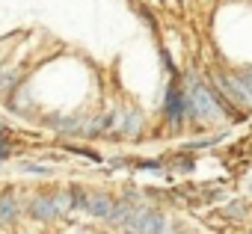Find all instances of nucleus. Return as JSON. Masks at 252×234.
<instances>
[{
    "label": "nucleus",
    "mask_w": 252,
    "mask_h": 234,
    "mask_svg": "<svg viewBox=\"0 0 252 234\" xmlns=\"http://www.w3.org/2000/svg\"><path fill=\"white\" fill-rule=\"evenodd\" d=\"M220 110H222L220 95H214L205 83H193V89L187 95V113L193 116V119L211 122V119H217V116H220Z\"/></svg>",
    "instance_id": "nucleus-1"
},
{
    "label": "nucleus",
    "mask_w": 252,
    "mask_h": 234,
    "mask_svg": "<svg viewBox=\"0 0 252 234\" xmlns=\"http://www.w3.org/2000/svg\"><path fill=\"white\" fill-rule=\"evenodd\" d=\"M163 228H166L163 213L146 210V207H134V213L125 219V231L128 234H163Z\"/></svg>",
    "instance_id": "nucleus-2"
},
{
    "label": "nucleus",
    "mask_w": 252,
    "mask_h": 234,
    "mask_svg": "<svg viewBox=\"0 0 252 234\" xmlns=\"http://www.w3.org/2000/svg\"><path fill=\"white\" fill-rule=\"evenodd\" d=\"M184 113H187V95L178 89V83H172L169 86V95H166V116H169L172 125H181Z\"/></svg>",
    "instance_id": "nucleus-3"
},
{
    "label": "nucleus",
    "mask_w": 252,
    "mask_h": 234,
    "mask_svg": "<svg viewBox=\"0 0 252 234\" xmlns=\"http://www.w3.org/2000/svg\"><path fill=\"white\" fill-rule=\"evenodd\" d=\"M113 207H116V199H113L110 193H92V196H89V205H86V210H89L92 216H101V219H110Z\"/></svg>",
    "instance_id": "nucleus-4"
},
{
    "label": "nucleus",
    "mask_w": 252,
    "mask_h": 234,
    "mask_svg": "<svg viewBox=\"0 0 252 234\" xmlns=\"http://www.w3.org/2000/svg\"><path fill=\"white\" fill-rule=\"evenodd\" d=\"M30 213H33L36 219H54V216H57L54 199H51V196H36V199L30 202Z\"/></svg>",
    "instance_id": "nucleus-5"
},
{
    "label": "nucleus",
    "mask_w": 252,
    "mask_h": 234,
    "mask_svg": "<svg viewBox=\"0 0 252 234\" xmlns=\"http://www.w3.org/2000/svg\"><path fill=\"white\" fill-rule=\"evenodd\" d=\"M18 216V199L12 193H3L0 196V222H12Z\"/></svg>",
    "instance_id": "nucleus-6"
},
{
    "label": "nucleus",
    "mask_w": 252,
    "mask_h": 234,
    "mask_svg": "<svg viewBox=\"0 0 252 234\" xmlns=\"http://www.w3.org/2000/svg\"><path fill=\"white\" fill-rule=\"evenodd\" d=\"M51 199H54V207H57V216H60V213H68V210L74 207V196H71V193H65V190H60V193H54Z\"/></svg>",
    "instance_id": "nucleus-7"
},
{
    "label": "nucleus",
    "mask_w": 252,
    "mask_h": 234,
    "mask_svg": "<svg viewBox=\"0 0 252 234\" xmlns=\"http://www.w3.org/2000/svg\"><path fill=\"white\" fill-rule=\"evenodd\" d=\"M140 128H143V116L140 113H128V116H125V125H122V134L125 137L140 134Z\"/></svg>",
    "instance_id": "nucleus-8"
},
{
    "label": "nucleus",
    "mask_w": 252,
    "mask_h": 234,
    "mask_svg": "<svg viewBox=\"0 0 252 234\" xmlns=\"http://www.w3.org/2000/svg\"><path fill=\"white\" fill-rule=\"evenodd\" d=\"M243 213H246V202H231V205H225V216L243 219Z\"/></svg>",
    "instance_id": "nucleus-9"
},
{
    "label": "nucleus",
    "mask_w": 252,
    "mask_h": 234,
    "mask_svg": "<svg viewBox=\"0 0 252 234\" xmlns=\"http://www.w3.org/2000/svg\"><path fill=\"white\" fill-rule=\"evenodd\" d=\"M172 166H175V169H181V172H190V169H193V160H190V157H175V160H172Z\"/></svg>",
    "instance_id": "nucleus-10"
},
{
    "label": "nucleus",
    "mask_w": 252,
    "mask_h": 234,
    "mask_svg": "<svg viewBox=\"0 0 252 234\" xmlns=\"http://www.w3.org/2000/svg\"><path fill=\"white\" fill-rule=\"evenodd\" d=\"M240 83H243V89H246V95H249V104H252V71L240 74Z\"/></svg>",
    "instance_id": "nucleus-11"
},
{
    "label": "nucleus",
    "mask_w": 252,
    "mask_h": 234,
    "mask_svg": "<svg viewBox=\"0 0 252 234\" xmlns=\"http://www.w3.org/2000/svg\"><path fill=\"white\" fill-rule=\"evenodd\" d=\"M24 169H27V172H48V169L39 166V163H24Z\"/></svg>",
    "instance_id": "nucleus-12"
},
{
    "label": "nucleus",
    "mask_w": 252,
    "mask_h": 234,
    "mask_svg": "<svg viewBox=\"0 0 252 234\" xmlns=\"http://www.w3.org/2000/svg\"><path fill=\"white\" fill-rule=\"evenodd\" d=\"M3 131H6V128H3V125H0V134H3Z\"/></svg>",
    "instance_id": "nucleus-13"
}]
</instances>
